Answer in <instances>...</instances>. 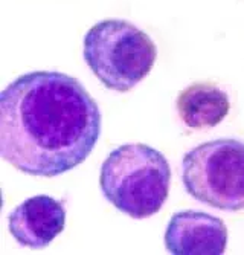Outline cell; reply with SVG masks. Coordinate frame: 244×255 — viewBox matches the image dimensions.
Returning <instances> with one entry per match:
<instances>
[{
  "instance_id": "obj_1",
  "label": "cell",
  "mask_w": 244,
  "mask_h": 255,
  "mask_svg": "<svg viewBox=\"0 0 244 255\" xmlns=\"http://www.w3.org/2000/svg\"><path fill=\"white\" fill-rule=\"evenodd\" d=\"M101 110L85 87L57 71H34L0 94V154L21 173L64 174L101 136Z\"/></svg>"
},
{
  "instance_id": "obj_2",
  "label": "cell",
  "mask_w": 244,
  "mask_h": 255,
  "mask_svg": "<svg viewBox=\"0 0 244 255\" xmlns=\"http://www.w3.org/2000/svg\"><path fill=\"white\" fill-rule=\"evenodd\" d=\"M171 167L166 157L147 144H125L102 162L99 187L108 203L131 219L158 214L168 199Z\"/></svg>"
},
{
  "instance_id": "obj_3",
  "label": "cell",
  "mask_w": 244,
  "mask_h": 255,
  "mask_svg": "<svg viewBox=\"0 0 244 255\" xmlns=\"http://www.w3.org/2000/svg\"><path fill=\"white\" fill-rule=\"evenodd\" d=\"M84 61L104 87L128 92L138 86L156 63L151 37L121 18H105L85 32Z\"/></svg>"
},
{
  "instance_id": "obj_4",
  "label": "cell",
  "mask_w": 244,
  "mask_h": 255,
  "mask_svg": "<svg viewBox=\"0 0 244 255\" xmlns=\"http://www.w3.org/2000/svg\"><path fill=\"white\" fill-rule=\"evenodd\" d=\"M186 193L215 210H244V142L214 139L189 150L182 160Z\"/></svg>"
},
{
  "instance_id": "obj_5",
  "label": "cell",
  "mask_w": 244,
  "mask_h": 255,
  "mask_svg": "<svg viewBox=\"0 0 244 255\" xmlns=\"http://www.w3.org/2000/svg\"><path fill=\"white\" fill-rule=\"evenodd\" d=\"M226 245V223L202 211L175 213L165 231V248L174 255H221Z\"/></svg>"
},
{
  "instance_id": "obj_6",
  "label": "cell",
  "mask_w": 244,
  "mask_h": 255,
  "mask_svg": "<svg viewBox=\"0 0 244 255\" xmlns=\"http://www.w3.org/2000/svg\"><path fill=\"white\" fill-rule=\"evenodd\" d=\"M66 225L64 203L49 196H34L21 202L8 216L12 239L29 249L49 246Z\"/></svg>"
},
{
  "instance_id": "obj_7",
  "label": "cell",
  "mask_w": 244,
  "mask_h": 255,
  "mask_svg": "<svg viewBox=\"0 0 244 255\" xmlns=\"http://www.w3.org/2000/svg\"><path fill=\"white\" fill-rule=\"evenodd\" d=\"M177 113L189 128H209L223 121L231 109L225 90L209 81L194 83L183 89L175 101Z\"/></svg>"
}]
</instances>
